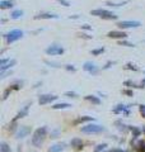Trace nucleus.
I'll return each instance as SVG.
<instances>
[{"instance_id": "ea45409f", "label": "nucleus", "mask_w": 145, "mask_h": 152, "mask_svg": "<svg viewBox=\"0 0 145 152\" xmlns=\"http://www.w3.org/2000/svg\"><path fill=\"white\" fill-rule=\"evenodd\" d=\"M122 94L129 95V96H134V91H132V90H122Z\"/></svg>"}, {"instance_id": "f03ea898", "label": "nucleus", "mask_w": 145, "mask_h": 152, "mask_svg": "<svg viewBox=\"0 0 145 152\" xmlns=\"http://www.w3.org/2000/svg\"><path fill=\"white\" fill-rule=\"evenodd\" d=\"M80 132L85 133V135H98V133L106 132V127L101 126V124H97V123H89V124L83 126L80 128Z\"/></svg>"}, {"instance_id": "9b49d317", "label": "nucleus", "mask_w": 145, "mask_h": 152, "mask_svg": "<svg viewBox=\"0 0 145 152\" xmlns=\"http://www.w3.org/2000/svg\"><path fill=\"white\" fill-rule=\"evenodd\" d=\"M83 69H84V71L89 72L91 75H95L98 74V67L95 66V63L91 62V61H87V62L83 65Z\"/></svg>"}, {"instance_id": "412c9836", "label": "nucleus", "mask_w": 145, "mask_h": 152, "mask_svg": "<svg viewBox=\"0 0 145 152\" xmlns=\"http://www.w3.org/2000/svg\"><path fill=\"white\" fill-rule=\"evenodd\" d=\"M123 85L127 86V87H131V89H144V87H145V86H143V84L138 85V84H135L134 81H131V80H126L125 83H123Z\"/></svg>"}, {"instance_id": "a18cd8bd", "label": "nucleus", "mask_w": 145, "mask_h": 152, "mask_svg": "<svg viewBox=\"0 0 145 152\" xmlns=\"http://www.w3.org/2000/svg\"><path fill=\"white\" fill-rule=\"evenodd\" d=\"M82 27V29H85V30H91L92 29V27L89 26V24H83V26H80Z\"/></svg>"}, {"instance_id": "2eb2a0df", "label": "nucleus", "mask_w": 145, "mask_h": 152, "mask_svg": "<svg viewBox=\"0 0 145 152\" xmlns=\"http://www.w3.org/2000/svg\"><path fill=\"white\" fill-rule=\"evenodd\" d=\"M88 122H94V118L93 117H89V115H84V117H78L73 122L74 126H78V124H82V123H88Z\"/></svg>"}, {"instance_id": "393cba45", "label": "nucleus", "mask_w": 145, "mask_h": 152, "mask_svg": "<svg viewBox=\"0 0 145 152\" xmlns=\"http://www.w3.org/2000/svg\"><path fill=\"white\" fill-rule=\"evenodd\" d=\"M23 14H24L23 10H20V9H17V10H13V11H12L10 18H12V19H18V18H20Z\"/></svg>"}, {"instance_id": "6ab92c4d", "label": "nucleus", "mask_w": 145, "mask_h": 152, "mask_svg": "<svg viewBox=\"0 0 145 152\" xmlns=\"http://www.w3.org/2000/svg\"><path fill=\"white\" fill-rule=\"evenodd\" d=\"M84 99L87 100V102L89 103H92V104H94V105H99L101 104V99L98 98V96H95V95H85L84 96Z\"/></svg>"}, {"instance_id": "cd10ccee", "label": "nucleus", "mask_w": 145, "mask_h": 152, "mask_svg": "<svg viewBox=\"0 0 145 152\" xmlns=\"http://www.w3.org/2000/svg\"><path fill=\"white\" fill-rule=\"evenodd\" d=\"M135 147H136L138 152H145V141H139Z\"/></svg>"}, {"instance_id": "a878e982", "label": "nucleus", "mask_w": 145, "mask_h": 152, "mask_svg": "<svg viewBox=\"0 0 145 152\" xmlns=\"http://www.w3.org/2000/svg\"><path fill=\"white\" fill-rule=\"evenodd\" d=\"M0 152H12V148L5 141L0 142Z\"/></svg>"}, {"instance_id": "8fccbe9b", "label": "nucleus", "mask_w": 145, "mask_h": 152, "mask_svg": "<svg viewBox=\"0 0 145 152\" xmlns=\"http://www.w3.org/2000/svg\"><path fill=\"white\" fill-rule=\"evenodd\" d=\"M118 152H129V151H126V150H121V148H120V151Z\"/></svg>"}, {"instance_id": "4468645a", "label": "nucleus", "mask_w": 145, "mask_h": 152, "mask_svg": "<svg viewBox=\"0 0 145 152\" xmlns=\"http://www.w3.org/2000/svg\"><path fill=\"white\" fill-rule=\"evenodd\" d=\"M107 37L110 38H116V39H123L127 37V34H126L125 32H122V30H110L108 33H107Z\"/></svg>"}, {"instance_id": "f8f14e48", "label": "nucleus", "mask_w": 145, "mask_h": 152, "mask_svg": "<svg viewBox=\"0 0 145 152\" xmlns=\"http://www.w3.org/2000/svg\"><path fill=\"white\" fill-rule=\"evenodd\" d=\"M70 146H71V148L76 151H82L83 148H84V142H83L82 138H78V137H75V138H73L71 141H70Z\"/></svg>"}, {"instance_id": "0eeeda50", "label": "nucleus", "mask_w": 145, "mask_h": 152, "mask_svg": "<svg viewBox=\"0 0 145 152\" xmlns=\"http://www.w3.org/2000/svg\"><path fill=\"white\" fill-rule=\"evenodd\" d=\"M118 28L125 29V28H138V27L141 26L140 22L138 20H121V22H117L116 24Z\"/></svg>"}, {"instance_id": "f3484780", "label": "nucleus", "mask_w": 145, "mask_h": 152, "mask_svg": "<svg viewBox=\"0 0 145 152\" xmlns=\"http://www.w3.org/2000/svg\"><path fill=\"white\" fill-rule=\"evenodd\" d=\"M129 130L132 133V141L138 139L141 133H143V130H141L140 128H138V127H135V126H129Z\"/></svg>"}, {"instance_id": "c85d7f7f", "label": "nucleus", "mask_w": 145, "mask_h": 152, "mask_svg": "<svg viewBox=\"0 0 145 152\" xmlns=\"http://www.w3.org/2000/svg\"><path fill=\"white\" fill-rule=\"evenodd\" d=\"M104 52V47H101V48H95V50H92L91 53L93 54V56H98V54L103 53Z\"/></svg>"}, {"instance_id": "49530a36", "label": "nucleus", "mask_w": 145, "mask_h": 152, "mask_svg": "<svg viewBox=\"0 0 145 152\" xmlns=\"http://www.w3.org/2000/svg\"><path fill=\"white\" fill-rule=\"evenodd\" d=\"M120 148H110V150H106L104 152H118Z\"/></svg>"}, {"instance_id": "aec40b11", "label": "nucleus", "mask_w": 145, "mask_h": 152, "mask_svg": "<svg viewBox=\"0 0 145 152\" xmlns=\"http://www.w3.org/2000/svg\"><path fill=\"white\" fill-rule=\"evenodd\" d=\"M14 7L13 0H1L0 1V9H10Z\"/></svg>"}, {"instance_id": "dca6fc26", "label": "nucleus", "mask_w": 145, "mask_h": 152, "mask_svg": "<svg viewBox=\"0 0 145 152\" xmlns=\"http://www.w3.org/2000/svg\"><path fill=\"white\" fill-rule=\"evenodd\" d=\"M59 15L52 13H39L35 17V19H57Z\"/></svg>"}, {"instance_id": "a211bd4d", "label": "nucleus", "mask_w": 145, "mask_h": 152, "mask_svg": "<svg viewBox=\"0 0 145 152\" xmlns=\"http://www.w3.org/2000/svg\"><path fill=\"white\" fill-rule=\"evenodd\" d=\"M71 104H69V103H56V104H54L51 106L54 110H60V109H69L71 108Z\"/></svg>"}, {"instance_id": "a19ab883", "label": "nucleus", "mask_w": 145, "mask_h": 152, "mask_svg": "<svg viewBox=\"0 0 145 152\" xmlns=\"http://www.w3.org/2000/svg\"><path fill=\"white\" fill-rule=\"evenodd\" d=\"M65 69L67 70V71H73V72L76 70V69H75V66H74V65H65Z\"/></svg>"}, {"instance_id": "4c0bfd02", "label": "nucleus", "mask_w": 145, "mask_h": 152, "mask_svg": "<svg viewBox=\"0 0 145 152\" xmlns=\"http://www.w3.org/2000/svg\"><path fill=\"white\" fill-rule=\"evenodd\" d=\"M112 65H115V61H108V62H107L106 65H104L102 69H103V70H107V69H110Z\"/></svg>"}, {"instance_id": "b1692460", "label": "nucleus", "mask_w": 145, "mask_h": 152, "mask_svg": "<svg viewBox=\"0 0 145 152\" xmlns=\"http://www.w3.org/2000/svg\"><path fill=\"white\" fill-rule=\"evenodd\" d=\"M107 147H108V145L106 143V142H103V143H99L97 145L94 147V152H104L107 150Z\"/></svg>"}, {"instance_id": "39448f33", "label": "nucleus", "mask_w": 145, "mask_h": 152, "mask_svg": "<svg viewBox=\"0 0 145 152\" xmlns=\"http://www.w3.org/2000/svg\"><path fill=\"white\" fill-rule=\"evenodd\" d=\"M45 52H46V54H48V56H56V54H63L65 52V50H64V47L60 44H51L46 48Z\"/></svg>"}, {"instance_id": "72a5a7b5", "label": "nucleus", "mask_w": 145, "mask_h": 152, "mask_svg": "<svg viewBox=\"0 0 145 152\" xmlns=\"http://www.w3.org/2000/svg\"><path fill=\"white\" fill-rule=\"evenodd\" d=\"M127 70H132V71H138V67L134 65V63H131V62H129V63H126V66H125Z\"/></svg>"}, {"instance_id": "3c124183", "label": "nucleus", "mask_w": 145, "mask_h": 152, "mask_svg": "<svg viewBox=\"0 0 145 152\" xmlns=\"http://www.w3.org/2000/svg\"><path fill=\"white\" fill-rule=\"evenodd\" d=\"M141 130H143V133H145V126H143V129Z\"/></svg>"}, {"instance_id": "473e14b6", "label": "nucleus", "mask_w": 145, "mask_h": 152, "mask_svg": "<svg viewBox=\"0 0 145 152\" xmlns=\"http://www.w3.org/2000/svg\"><path fill=\"white\" fill-rule=\"evenodd\" d=\"M118 44L120 46H126V47H135V44L134 43H130V42H127V41H118Z\"/></svg>"}, {"instance_id": "f257e3e1", "label": "nucleus", "mask_w": 145, "mask_h": 152, "mask_svg": "<svg viewBox=\"0 0 145 152\" xmlns=\"http://www.w3.org/2000/svg\"><path fill=\"white\" fill-rule=\"evenodd\" d=\"M47 132H48V128L47 126H42L39 128H37L32 135V139H31V143H32L33 147L36 148H39L42 145H44L46 137H47Z\"/></svg>"}, {"instance_id": "603ef678", "label": "nucleus", "mask_w": 145, "mask_h": 152, "mask_svg": "<svg viewBox=\"0 0 145 152\" xmlns=\"http://www.w3.org/2000/svg\"><path fill=\"white\" fill-rule=\"evenodd\" d=\"M143 85H145V79H143Z\"/></svg>"}, {"instance_id": "bb28decb", "label": "nucleus", "mask_w": 145, "mask_h": 152, "mask_svg": "<svg viewBox=\"0 0 145 152\" xmlns=\"http://www.w3.org/2000/svg\"><path fill=\"white\" fill-rule=\"evenodd\" d=\"M18 128H19V127H18V124H17V122H14V120H12L10 122V124H9V128H8V130L10 133H17V130H18Z\"/></svg>"}, {"instance_id": "423d86ee", "label": "nucleus", "mask_w": 145, "mask_h": 152, "mask_svg": "<svg viewBox=\"0 0 145 152\" xmlns=\"http://www.w3.org/2000/svg\"><path fill=\"white\" fill-rule=\"evenodd\" d=\"M31 133H32V127L20 126L19 128H18V130H17V133H15V138H17V139H23V138H26L27 136H29Z\"/></svg>"}, {"instance_id": "5701e85b", "label": "nucleus", "mask_w": 145, "mask_h": 152, "mask_svg": "<svg viewBox=\"0 0 145 152\" xmlns=\"http://www.w3.org/2000/svg\"><path fill=\"white\" fill-rule=\"evenodd\" d=\"M15 63H17V61L15 60H10L9 62L7 63V65H4V66H0V72H5V71H9L10 70L12 66H14Z\"/></svg>"}, {"instance_id": "c03bdc74", "label": "nucleus", "mask_w": 145, "mask_h": 152, "mask_svg": "<svg viewBox=\"0 0 145 152\" xmlns=\"http://www.w3.org/2000/svg\"><path fill=\"white\" fill-rule=\"evenodd\" d=\"M79 37L80 38H84V39H91L92 36H88V34H85V33H82V34H79Z\"/></svg>"}, {"instance_id": "58836bf2", "label": "nucleus", "mask_w": 145, "mask_h": 152, "mask_svg": "<svg viewBox=\"0 0 145 152\" xmlns=\"http://www.w3.org/2000/svg\"><path fill=\"white\" fill-rule=\"evenodd\" d=\"M139 110H140L141 115H143V118H145V104H141L139 106Z\"/></svg>"}, {"instance_id": "79ce46f5", "label": "nucleus", "mask_w": 145, "mask_h": 152, "mask_svg": "<svg viewBox=\"0 0 145 152\" xmlns=\"http://www.w3.org/2000/svg\"><path fill=\"white\" fill-rule=\"evenodd\" d=\"M10 61V59H1L0 60V66H4V65H7V63Z\"/></svg>"}, {"instance_id": "1a4fd4ad", "label": "nucleus", "mask_w": 145, "mask_h": 152, "mask_svg": "<svg viewBox=\"0 0 145 152\" xmlns=\"http://www.w3.org/2000/svg\"><path fill=\"white\" fill-rule=\"evenodd\" d=\"M130 105H125V104H117L115 108L112 109V112L115 114H123V115H130V110H129Z\"/></svg>"}, {"instance_id": "9d476101", "label": "nucleus", "mask_w": 145, "mask_h": 152, "mask_svg": "<svg viewBox=\"0 0 145 152\" xmlns=\"http://www.w3.org/2000/svg\"><path fill=\"white\" fill-rule=\"evenodd\" d=\"M31 104H32V102H31V103H28V104H27V105H24L23 108L20 109L19 112H18V113H17V115H15V117H14L12 120L18 122L19 119H22V118L27 117V115H28V110H29V106H31Z\"/></svg>"}, {"instance_id": "37998d69", "label": "nucleus", "mask_w": 145, "mask_h": 152, "mask_svg": "<svg viewBox=\"0 0 145 152\" xmlns=\"http://www.w3.org/2000/svg\"><path fill=\"white\" fill-rule=\"evenodd\" d=\"M59 3H60L61 5H64V7H70L69 1H66V0H59Z\"/></svg>"}, {"instance_id": "c9c22d12", "label": "nucleus", "mask_w": 145, "mask_h": 152, "mask_svg": "<svg viewBox=\"0 0 145 152\" xmlns=\"http://www.w3.org/2000/svg\"><path fill=\"white\" fill-rule=\"evenodd\" d=\"M13 72H12V70H9V71H5V72H0V79L1 80H4L7 76H9V75H12Z\"/></svg>"}, {"instance_id": "4be33fe9", "label": "nucleus", "mask_w": 145, "mask_h": 152, "mask_svg": "<svg viewBox=\"0 0 145 152\" xmlns=\"http://www.w3.org/2000/svg\"><path fill=\"white\" fill-rule=\"evenodd\" d=\"M115 126L117 127V129H118L120 132H127L129 130V126H126L125 123H122V120H116Z\"/></svg>"}, {"instance_id": "7ed1b4c3", "label": "nucleus", "mask_w": 145, "mask_h": 152, "mask_svg": "<svg viewBox=\"0 0 145 152\" xmlns=\"http://www.w3.org/2000/svg\"><path fill=\"white\" fill-rule=\"evenodd\" d=\"M92 15H97V17L102 18V19H108V20H112V19H117V15L115 13L110 10H106V9H94V10L91 11Z\"/></svg>"}, {"instance_id": "2f4dec72", "label": "nucleus", "mask_w": 145, "mask_h": 152, "mask_svg": "<svg viewBox=\"0 0 145 152\" xmlns=\"http://www.w3.org/2000/svg\"><path fill=\"white\" fill-rule=\"evenodd\" d=\"M59 135H60V129H54V130H51L50 132V138H52V139H55V138H57L59 137Z\"/></svg>"}, {"instance_id": "09e8293b", "label": "nucleus", "mask_w": 145, "mask_h": 152, "mask_svg": "<svg viewBox=\"0 0 145 152\" xmlns=\"http://www.w3.org/2000/svg\"><path fill=\"white\" fill-rule=\"evenodd\" d=\"M39 85H42V81H38L37 84H35V86H33V87H35V89H37V87H39Z\"/></svg>"}, {"instance_id": "20e7f679", "label": "nucleus", "mask_w": 145, "mask_h": 152, "mask_svg": "<svg viewBox=\"0 0 145 152\" xmlns=\"http://www.w3.org/2000/svg\"><path fill=\"white\" fill-rule=\"evenodd\" d=\"M23 30H20V29H13V30H10L9 33H7V34H4V38L7 39V43L8 44H10V43H13V42L15 41H18V39H20L23 37Z\"/></svg>"}, {"instance_id": "e433bc0d", "label": "nucleus", "mask_w": 145, "mask_h": 152, "mask_svg": "<svg viewBox=\"0 0 145 152\" xmlns=\"http://www.w3.org/2000/svg\"><path fill=\"white\" fill-rule=\"evenodd\" d=\"M45 63H46V65H50V66H52V67H61V65H60V63H57V62H51V61H45Z\"/></svg>"}, {"instance_id": "ddd939ff", "label": "nucleus", "mask_w": 145, "mask_h": 152, "mask_svg": "<svg viewBox=\"0 0 145 152\" xmlns=\"http://www.w3.org/2000/svg\"><path fill=\"white\" fill-rule=\"evenodd\" d=\"M67 147V145L65 143V142H59V143H55L48 147L47 152H63L65 151V148Z\"/></svg>"}, {"instance_id": "c756f323", "label": "nucleus", "mask_w": 145, "mask_h": 152, "mask_svg": "<svg viewBox=\"0 0 145 152\" xmlns=\"http://www.w3.org/2000/svg\"><path fill=\"white\" fill-rule=\"evenodd\" d=\"M12 91H13V89H12L10 86H8L7 89L4 90V93H3V100H7V99H8V96H9V94H10Z\"/></svg>"}, {"instance_id": "7c9ffc66", "label": "nucleus", "mask_w": 145, "mask_h": 152, "mask_svg": "<svg viewBox=\"0 0 145 152\" xmlns=\"http://www.w3.org/2000/svg\"><path fill=\"white\" fill-rule=\"evenodd\" d=\"M65 96H67V98H73V99H75V98H78V94L75 93V91H65V94H64Z\"/></svg>"}, {"instance_id": "6e6552de", "label": "nucleus", "mask_w": 145, "mask_h": 152, "mask_svg": "<svg viewBox=\"0 0 145 152\" xmlns=\"http://www.w3.org/2000/svg\"><path fill=\"white\" fill-rule=\"evenodd\" d=\"M59 98L57 95H54V94H42V95L38 96V104L39 105H46L50 104V103L55 102Z\"/></svg>"}, {"instance_id": "f704fd0d", "label": "nucleus", "mask_w": 145, "mask_h": 152, "mask_svg": "<svg viewBox=\"0 0 145 152\" xmlns=\"http://www.w3.org/2000/svg\"><path fill=\"white\" fill-rule=\"evenodd\" d=\"M127 1H123V3H118V4H115V3H112V1H107L106 4L108 5V7H121V5H125Z\"/></svg>"}, {"instance_id": "de8ad7c7", "label": "nucleus", "mask_w": 145, "mask_h": 152, "mask_svg": "<svg viewBox=\"0 0 145 152\" xmlns=\"http://www.w3.org/2000/svg\"><path fill=\"white\" fill-rule=\"evenodd\" d=\"M70 19H78V18H79V15H76V14H74V15H70Z\"/></svg>"}]
</instances>
